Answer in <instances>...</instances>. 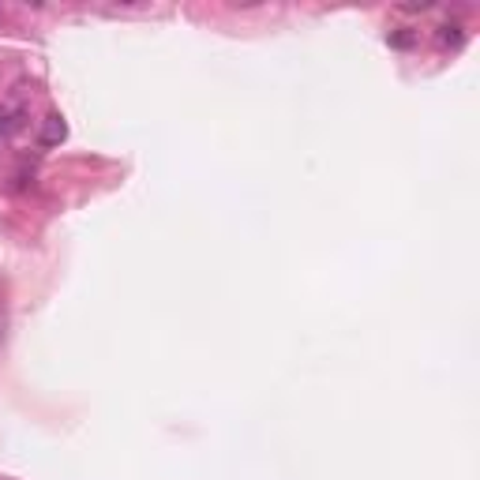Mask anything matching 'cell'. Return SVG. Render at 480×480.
I'll return each mask as SVG.
<instances>
[{
	"mask_svg": "<svg viewBox=\"0 0 480 480\" xmlns=\"http://www.w3.org/2000/svg\"><path fill=\"white\" fill-rule=\"evenodd\" d=\"M439 42H443V45H461V27H451V23H447V27L439 30Z\"/></svg>",
	"mask_w": 480,
	"mask_h": 480,
	"instance_id": "3957f363",
	"label": "cell"
},
{
	"mask_svg": "<svg viewBox=\"0 0 480 480\" xmlns=\"http://www.w3.org/2000/svg\"><path fill=\"white\" fill-rule=\"evenodd\" d=\"M64 135H68L64 120H61V117H45V128H42V147H57V143H64Z\"/></svg>",
	"mask_w": 480,
	"mask_h": 480,
	"instance_id": "6da1fadb",
	"label": "cell"
},
{
	"mask_svg": "<svg viewBox=\"0 0 480 480\" xmlns=\"http://www.w3.org/2000/svg\"><path fill=\"white\" fill-rule=\"evenodd\" d=\"M15 128H20V113L8 110V105H0V143H4V139H12Z\"/></svg>",
	"mask_w": 480,
	"mask_h": 480,
	"instance_id": "7a4b0ae2",
	"label": "cell"
}]
</instances>
